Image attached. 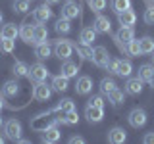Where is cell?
Listing matches in <instances>:
<instances>
[{
	"mask_svg": "<svg viewBox=\"0 0 154 144\" xmlns=\"http://www.w3.org/2000/svg\"><path fill=\"white\" fill-rule=\"evenodd\" d=\"M152 64H154V52H152Z\"/></svg>",
	"mask_w": 154,
	"mask_h": 144,
	"instance_id": "obj_52",
	"label": "cell"
},
{
	"mask_svg": "<svg viewBox=\"0 0 154 144\" xmlns=\"http://www.w3.org/2000/svg\"><path fill=\"white\" fill-rule=\"evenodd\" d=\"M108 60H110V54L104 46H94L93 48V58H91V62H93L96 67H106Z\"/></svg>",
	"mask_w": 154,
	"mask_h": 144,
	"instance_id": "obj_8",
	"label": "cell"
},
{
	"mask_svg": "<svg viewBox=\"0 0 154 144\" xmlns=\"http://www.w3.org/2000/svg\"><path fill=\"white\" fill-rule=\"evenodd\" d=\"M143 142L144 144H154V133H146L143 136Z\"/></svg>",
	"mask_w": 154,
	"mask_h": 144,
	"instance_id": "obj_44",
	"label": "cell"
},
{
	"mask_svg": "<svg viewBox=\"0 0 154 144\" xmlns=\"http://www.w3.org/2000/svg\"><path fill=\"white\" fill-rule=\"evenodd\" d=\"M73 54V42L67 38H58L54 40V56L60 60H69V56Z\"/></svg>",
	"mask_w": 154,
	"mask_h": 144,
	"instance_id": "obj_3",
	"label": "cell"
},
{
	"mask_svg": "<svg viewBox=\"0 0 154 144\" xmlns=\"http://www.w3.org/2000/svg\"><path fill=\"white\" fill-rule=\"evenodd\" d=\"M4 134H6L8 140L17 142L19 138H21V121H17V119H8V121L4 123Z\"/></svg>",
	"mask_w": 154,
	"mask_h": 144,
	"instance_id": "obj_5",
	"label": "cell"
},
{
	"mask_svg": "<svg viewBox=\"0 0 154 144\" xmlns=\"http://www.w3.org/2000/svg\"><path fill=\"white\" fill-rule=\"evenodd\" d=\"M71 110H75V102L71 98H64L52 108V112L54 113H66V112H71Z\"/></svg>",
	"mask_w": 154,
	"mask_h": 144,
	"instance_id": "obj_24",
	"label": "cell"
},
{
	"mask_svg": "<svg viewBox=\"0 0 154 144\" xmlns=\"http://www.w3.org/2000/svg\"><path fill=\"white\" fill-rule=\"evenodd\" d=\"M33 29H35V25H31L29 21H23L21 25H19V37H21V40L27 42V44L33 42Z\"/></svg>",
	"mask_w": 154,
	"mask_h": 144,
	"instance_id": "obj_21",
	"label": "cell"
},
{
	"mask_svg": "<svg viewBox=\"0 0 154 144\" xmlns=\"http://www.w3.org/2000/svg\"><path fill=\"white\" fill-rule=\"evenodd\" d=\"M110 6H112V10L116 14H119V12H123V10L131 8V0H112Z\"/></svg>",
	"mask_w": 154,
	"mask_h": 144,
	"instance_id": "obj_40",
	"label": "cell"
},
{
	"mask_svg": "<svg viewBox=\"0 0 154 144\" xmlns=\"http://www.w3.org/2000/svg\"><path fill=\"white\" fill-rule=\"evenodd\" d=\"M127 121H129V125H131L133 129H141V127H144V125H146V121H148L146 112H144L143 108H133L131 112L127 113Z\"/></svg>",
	"mask_w": 154,
	"mask_h": 144,
	"instance_id": "obj_6",
	"label": "cell"
},
{
	"mask_svg": "<svg viewBox=\"0 0 154 144\" xmlns=\"http://www.w3.org/2000/svg\"><path fill=\"white\" fill-rule=\"evenodd\" d=\"M35 56L37 60H46V58L52 56V46L46 42H41V44H35Z\"/></svg>",
	"mask_w": 154,
	"mask_h": 144,
	"instance_id": "obj_23",
	"label": "cell"
},
{
	"mask_svg": "<svg viewBox=\"0 0 154 144\" xmlns=\"http://www.w3.org/2000/svg\"><path fill=\"white\" fill-rule=\"evenodd\" d=\"M14 48H16V42H14V38L0 37V52H4V54H12Z\"/></svg>",
	"mask_w": 154,
	"mask_h": 144,
	"instance_id": "obj_37",
	"label": "cell"
},
{
	"mask_svg": "<svg viewBox=\"0 0 154 144\" xmlns=\"http://www.w3.org/2000/svg\"><path fill=\"white\" fill-rule=\"evenodd\" d=\"M93 29L96 33H102V35H110L112 33V23H110V19L102 16V14H96L94 21H93Z\"/></svg>",
	"mask_w": 154,
	"mask_h": 144,
	"instance_id": "obj_9",
	"label": "cell"
},
{
	"mask_svg": "<svg viewBox=\"0 0 154 144\" xmlns=\"http://www.w3.org/2000/svg\"><path fill=\"white\" fill-rule=\"evenodd\" d=\"M54 115V112H42V113H38L37 117H33V121H31V129L33 131H37V133H42V131H46L48 127H52V125H60V119H54L52 117Z\"/></svg>",
	"mask_w": 154,
	"mask_h": 144,
	"instance_id": "obj_1",
	"label": "cell"
},
{
	"mask_svg": "<svg viewBox=\"0 0 154 144\" xmlns=\"http://www.w3.org/2000/svg\"><path fill=\"white\" fill-rule=\"evenodd\" d=\"M96 40V31L93 27H83L79 33V42L81 44H87V46H93V42Z\"/></svg>",
	"mask_w": 154,
	"mask_h": 144,
	"instance_id": "obj_19",
	"label": "cell"
},
{
	"mask_svg": "<svg viewBox=\"0 0 154 144\" xmlns=\"http://www.w3.org/2000/svg\"><path fill=\"white\" fill-rule=\"evenodd\" d=\"M116 86H118V85H116V81L112 79V77H104V79L100 81V94L108 96V92H112Z\"/></svg>",
	"mask_w": 154,
	"mask_h": 144,
	"instance_id": "obj_33",
	"label": "cell"
},
{
	"mask_svg": "<svg viewBox=\"0 0 154 144\" xmlns=\"http://www.w3.org/2000/svg\"><path fill=\"white\" fill-rule=\"evenodd\" d=\"M123 98H125L123 90H122V88H118V86H116V88L112 90V92H108V102L112 104L114 108H116V106H119V104H122V102H123Z\"/></svg>",
	"mask_w": 154,
	"mask_h": 144,
	"instance_id": "obj_31",
	"label": "cell"
},
{
	"mask_svg": "<svg viewBox=\"0 0 154 144\" xmlns=\"http://www.w3.org/2000/svg\"><path fill=\"white\" fill-rule=\"evenodd\" d=\"M148 85H150V88H154V73H152L150 79H148Z\"/></svg>",
	"mask_w": 154,
	"mask_h": 144,
	"instance_id": "obj_47",
	"label": "cell"
},
{
	"mask_svg": "<svg viewBox=\"0 0 154 144\" xmlns=\"http://www.w3.org/2000/svg\"><path fill=\"white\" fill-rule=\"evenodd\" d=\"M60 123L64 125H77L79 123V113L75 112V110H71V112H66V113H60Z\"/></svg>",
	"mask_w": 154,
	"mask_h": 144,
	"instance_id": "obj_28",
	"label": "cell"
},
{
	"mask_svg": "<svg viewBox=\"0 0 154 144\" xmlns=\"http://www.w3.org/2000/svg\"><path fill=\"white\" fill-rule=\"evenodd\" d=\"M0 127H4V119H2V115H0Z\"/></svg>",
	"mask_w": 154,
	"mask_h": 144,
	"instance_id": "obj_49",
	"label": "cell"
},
{
	"mask_svg": "<svg viewBox=\"0 0 154 144\" xmlns=\"http://www.w3.org/2000/svg\"><path fill=\"white\" fill-rule=\"evenodd\" d=\"M85 117L89 123H100L104 119V108H93V106H87L85 108Z\"/></svg>",
	"mask_w": 154,
	"mask_h": 144,
	"instance_id": "obj_16",
	"label": "cell"
},
{
	"mask_svg": "<svg viewBox=\"0 0 154 144\" xmlns=\"http://www.w3.org/2000/svg\"><path fill=\"white\" fill-rule=\"evenodd\" d=\"M73 50H77V54L81 56V60H89L93 58V48L87 46V44H81V42H73Z\"/></svg>",
	"mask_w": 154,
	"mask_h": 144,
	"instance_id": "obj_29",
	"label": "cell"
},
{
	"mask_svg": "<svg viewBox=\"0 0 154 144\" xmlns=\"http://www.w3.org/2000/svg\"><path fill=\"white\" fill-rule=\"evenodd\" d=\"M125 54L127 56H131V58H137V56H141V46H139V40H129L127 44H125Z\"/></svg>",
	"mask_w": 154,
	"mask_h": 144,
	"instance_id": "obj_34",
	"label": "cell"
},
{
	"mask_svg": "<svg viewBox=\"0 0 154 144\" xmlns=\"http://www.w3.org/2000/svg\"><path fill=\"white\" fill-rule=\"evenodd\" d=\"M0 37L14 38L16 40V37H19V27L16 23H6V25H2V29H0Z\"/></svg>",
	"mask_w": 154,
	"mask_h": 144,
	"instance_id": "obj_26",
	"label": "cell"
},
{
	"mask_svg": "<svg viewBox=\"0 0 154 144\" xmlns=\"http://www.w3.org/2000/svg\"><path fill=\"white\" fill-rule=\"evenodd\" d=\"M60 136H62V131L58 129V125H52V127H48L46 131H42L41 140L46 142V144H54V142L60 140Z\"/></svg>",
	"mask_w": 154,
	"mask_h": 144,
	"instance_id": "obj_14",
	"label": "cell"
},
{
	"mask_svg": "<svg viewBox=\"0 0 154 144\" xmlns=\"http://www.w3.org/2000/svg\"><path fill=\"white\" fill-rule=\"evenodd\" d=\"M4 108H10V110H14V106L6 104V100H4V94H0V112H2Z\"/></svg>",
	"mask_w": 154,
	"mask_h": 144,
	"instance_id": "obj_45",
	"label": "cell"
},
{
	"mask_svg": "<svg viewBox=\"0 0 154 144\" xmlns=\"http://www.w3.org/2000/svg\"><path fill=\"white\" fill-rule=\"evenodd\" d=\"M79 14H81V6L77 2H73V0H67V2L62 6V16L60 17H66V19H75V17H79Z\"/></svg>",
	"mask_w": 154,
	"mask_h": 144,
	"instance_id": "obj_11",
	"label": "cell"
},
{
	"mask_svg": "<svg viewBox=\"0 0 154 144\" xmlns=\"http://www.w3.org/2000/svg\"><path fill=\"white\" fill-rule=\"evenodd\" d=\"M143 19L146 25H154V2L152 0H146V10H144Z\"/></svg>",
	"mask_w": 154,
	"mask_h": 144,
	"instance_id": "obj_38",
	"label": "cell"
},
{
	"mask_svg": "<svg viewBox=\"0 0 154 144\" xmlns=\"http://www.w3.org/2000/svg\"><path fill=\"white\" fill-rule=\"evenodd\" d=\"M52 96V86H48L45 81L42 83H35L33 86V98L38 100V102H46V100H50Z\"/></svg>",
	"mask_w": 154,
	"mask_h": 144,
	"instance_id": "obj_7",
	"label": "cell"
},
{
	"mask_svg": "<svg viewBox=\"0 0 154 144\" xmlns=\"http://www.w3.org/2000/svg\"><path fill=\"white\" fill-rule=\"evenodd\" d=\"M91 90H93V79H91L89 75H81V77H77L75 92H77V94H81V96H87V94H91Z\"/></svg>",
	"mask_w": 154,
	"mask_h": 144,
	"instance_id": "obj_13",
	"label": "cell"
},
{
	"mask_svg": "<svg viewBox=\"0 0 154 144\" xmlns=\"http://www.w3.org/2000/svg\"><path fill=\"white\" fill-rule=\"evenodd\" d=\"M4 140H6V138H4L2 134H0V144H4Z\"/></svg>",
	"mask_w": 154,
	"mask_h": 144,
	"instance_id": "obj_50",
	"label": "cell"
},
{
	"mask_svg": "<svg viewBox=\"0 0 154 144\" xmlns=\"http://www.w3.org/2000/svg\"><path fill=\"white\" fill-rule=\"evenodd\" d=\"M69 142H71V144H85V138H83V136H71Z\"/></svg>",
	"mask_w": 154,
	"mask_h": 144,
	"instance_id": "obj_46",
	"label": "cell"
},
{
	"mask_svg": "<svg viewBox=\"0 0 154 144\" xmlns=\"http://www.w3.org/2000/svg\"><path fill=\"white\" fill-rule=\"evenodd\" d=\"M12 6L16 14H27L31 10V0H14Z\"/></svg>",
	"mask_w": 154,
	"mask_h": 144,
	"instance_id": "obj_36",
	"label": "cell"
},
{
	"mask_svg": "<svg viewBox=\"0 0 154 144\" xmlns=\"http://www.w3.org/2000/svg\"><path fill=\"white\" fill-rule=\"evenodd\" d=\"M48 40V29L42 25V23H37L35 29H33V42L31 44H41V42Z\"/></svg>",
	"mask_w": 154,
	"mask_h": 144,
	"instance_id": "obj_18",
	"label": "cell"
},
{
	"mask_svg": "<svg viewBox=\"0 0 154 144\" xmlns=\"http://www.w3.org/2000/svg\"><path fill=\"white\" fill-rule=\"evenodd\" d=\"M45 2H46V4H58L60 0H45Z\"/></svg>",
	"mask_w": 154,
	"mask_h": 144,
	"instance_id": "obj_48",
	"label": "cell"
},
{
	"mask_svg": "<svg viewBox=\"0 0 154 144\" xmlns=\"http://www.w3.org/2000/svg\"><path fill=\"white\" fill-rule=\"evenodd\" d=\"M112 38H114L116 46H118L122 52H125V44H127L129 40H133V38H135V31H133V27L119 25V31L116 33V35H114Z\"/></svg>",
	"mask_w": 154,
	"mask_h": 144,
	"instance_id": "obj_2",
	"label": "cell"
},
{
	"mask_svg": "<svg viewBox=\"0 0 154 144\" xmlns=\"http://www.w3.org/2000/svg\"><path fill=\"white\" fill-rule=\"evenodd\" d=\"M2 19H4V16H2V12H0V25H2Z\"/></svg>",
	"mask_w": 154,
	"mask_h": 144,
	"instance_id": "obj_51",
	"label": "cell"
},
{
	"mask_svg": "<svg viewBox=\"0 0 154 144\" xmlns=\"http://www.w3.org/2000/svg\"><path fill=\"white\" fill-rule=\"evenodd\" d=\"M152 2H154V0H152Z\"/></svg>",
	"mask_w": 154,
	"mask_h": 144,
	"instance_id": "obj_53",
	"label": "cell"
},
{
	"mask_svg": "<svg viewBox=\"0 0 154 144\" xmlns=\"http://www.w3.org/2000/svg\"><path fill=\"white\" fill-rule=\"evenodd\" d=\"M116 16H118V21H119V25L133 27L135 23H137V14H135L131 8H129V10H123V12L116 14Z\"/></svg>",
	"mask_w": 154,
	"mask_h": 144,
	"instance_id": "obj_15",
	"label": "cell"
},
{
	"mask_svg": "<svg viewBox=\"0 0 154 144\" xmlns=\"http://www.w3.org/2000/svg\"><path fill=\"white\" fill-rule=\"evenodd\" d=\"M152 73H154V64H143L139 67V77H141L143 81H146V83L152 77Z\"/></svg>",
	"mask_w": 154,
	"mask_h": 144,
	"instance_id": "obj_39",
	"label": "cell"
},
{
	"mask_svg": "<svg viewBox=\"0 0 154 144\" xmlns=\"http://www.w3.org/2000/svg\"><path fill=\"white\" fill-rule=\"evenodd\" d=\"M125 140H127V134H125V131L122 127H112L108 131V142L110 144H123Z\"/></svg>",
	"mask_w": 154,
	"mask_h": 144,
	"instance_id": "obj_17",
	"label": "cell"
},
{
	"mask_svg": "<svg viewBox=\"0 0 154 144\" xmlns=\"http://www.w3.org/2000/svg\"><path fill=\"white\" fill-rule=\"evenodd\" d=\"M133 73V64H131V60H118V75L119 77H131Z\"/></svg>",
	"mask_w": 154,
	"mask_h": 144,
	"instance_id": "obj_27",
	"label": "cell"
},
{
	"mask_svg": "<svg viewBox=\"0 0 154 144\" xmlns=\"http://www.w3.org/2000/svg\"><path fill=\"white\" fill-rule=\"evenodd\" d=\"M139 46H141V54H152L154 52V38L152 37L139 38Z\"/></svg>",
	"mask_w": 154,
	"mask_h": 144,
	"instance_id": "obj_30",
	"label": "cell"
},
{
	"mask_svg": "<svg viewBox=\"0 0 154 144\" xmlns=\"http://www.w3.org/2000/svg\"><path fill=\"white\" fill-rule=\"evenodd\" d=\"M12 73L17 77H27L29 75V65L25 64V62H21V60H17L16 64H14V67H12Z\"/></svg>",
	"mask_w": 154,
	"mask_h": 144,
	"instance_id": "obj_32",
	"label": "cell"
},
{
	"mask_svg": "<svg viewBox=\"0 0 154 144\" xmlns=\"http://www.w3.org/2000/svg\"><path fill=\"white\" fill-rule=\"evenodd\" d=\"M104 69H108V73H112V75H118V60H116V58H110Z\"/></svg>",
	"mask_w": 154,
	"mask_h": 144,
	"instance_id": "obj_43",
	"label": "cell"
},
{
	"mask_svg": "<svg viewBox=\"0 0 154 144\" xmlns=\"http://www.w3.org/2000/svg\"><path fill=\"white\" fill-rule=\"evenodd\" d=\"M2 94L8 96V98H16L19 94V83L17 81H6L2 86Z\"/></svg>",
	"mask_w": 154,
	"mask_h": 144,
	"instance_id": "obj_25",
	"label": "cell"
},
{
	"mask_svg": "<svg viewBox=\"0 0 154 144\" xmlns=\"http://www.w3.org/2000/svg\"><path fill=\"white\" fill-rule=\"evenodd\" d=\"M77 71H79V65L73 64V62H69V60H64V64H62V67H60V75L67 77V79L77 77Z\"/></svg>",
	"mask_w": 154,
	"mask_h": 144,
	"instance_id": "obj_20",
	"label": "cell"
},
{
	"mask_svg": "<svg viewBox=\"0 0 154 144\" xmlns=\"http://www.w3.org/2000/svg\"><path fill=\"white\" fill-rule=\"evenodd\" d=\"M54 29H56V33H60V35H67V33L71 31V23H69V19H66V17H60V19L56 21Z\"/></svg>",
	"mask_w": 154,
	"mask_h": 144,
	"instance_id": "obj_35",
	"label": "cell"
},
{
	"mask_svg": "<svg viewBox=\"0 0 154 144\" xmlns=\"http://www.w3.org/2000/svg\"><path fill=\"white\" fill-rule=\"evenodd\" d=\"M87 4H89V8L93 10L94 14H100L106 6H108V0H87Z\"/></svg>",
	"mask_w": 154,
	"mask_h": 144,
	"instance_id": "obj_41",
	"label": "cell"
},
{
	"mask_svg": "<svg viewBox=\"0 0 154 144\" xmlns=\"http://www.w3.org/2000/svg\"><path fill=\"white\" fill-rule=\"evenodd\" d=\"M143 83L144 81L141 79V77H127V81H125V92L131 94V96H137L143 92Z\"/></svg>",
	"mask_w": 154,
	"mask_h": 144,
	"instance_id": "obj_12",
	"label": "cell"
},
{
	"mask_svg": "<svg viewBox=\"0 0 154 144\" xmlns=\"http://www.w3.org/2000/svg\"><path fill=\"white\" fill-rule=\"evenodd\" d=\"M48 75H50V71L46 69V65H42L41 62H37V64H33L31 67H29L27 79L33 81V83H42V81L48 79Z\"/></svg>",
	"mask_w": 154,
	"mask_h": 144,
	"instance_id": "obj_4",
	"label": "cell"
},
{
	"mask_svg": "<svg viewBox=\"0 0 154 144\" xmlns=\"http://www.w3.org/2000/svg\"><path fill=\"white\" fill-rule=\"evenodd\" d=\"M52 10H50V4H41V6H37L35 10H33V17H35L37 23H46L48 19H52Z\"/></svg>",
	"mask_w": 154,
	"mask_h": 144,
	"instance_id": "obj_10",
	"label": "cell"
},
{
	"mask_svg": "<svg viewBox=\"0 0 154 144\" xmlns=\"http://www.w3.org/2000/svg\"><path fill=\"white\" fill-rule=\"evenodd\" d=\"M67 77H64V75H56V77H52V83H50V86H52V90H56V92H66L67 90V86H69V83H67Z\"/></svg>",
	"mask_w": 154,
	"mask_h": 144,
	"instance_id": "obj_22",
	"label": "cell"
},
{
	"mask_svg": "<svg viewBox=\"0 0 154 144\" xmlns=\"http://www.w3.org/2000/svg\"><path fill=\"white\" fill-rule=\"evenodd\" d=\"M87 106H93V108H104L106 102H104V98L100 94H96V96H91V98H89Z\"/></svg>",
	"mask_w": 154,
	"mask_h": 144,
	"instance_id": "obj_42",
	"label": "cell"
}]
</instances>
